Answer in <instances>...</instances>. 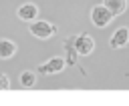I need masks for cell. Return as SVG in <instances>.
<instances>
[{"label":"cell","mask_w":129,"mask_h":106,"mask_svg":"<svg viewBox=\"0 0 129 106\" xmlns=\"http://www.w3.org/2000/svg\"><path fill=\"white\" fill-rule=\"evenodd\" d=\"M0 90H10V78L0 72Z\"/></svg>","instance_id":"8fae6325"},{"label":"cell","mask_w":129,"mask_h":106,"mask_svg":"<svg viewBox=\"0 0 129 106\" xmlns=\"http://www.w3.org/2000/svg\"><path fill=\"white\" fill-rule=\"evenodd\" d=\"M103 4L113 12V16H121L125 10H127V0H103Z\"/></svg>","instance_id":"9c48e42d"},{"label":"cell","mask_w":129,"mask_h":106,"mask_svg":"<svg viewBox=\"0 0 129 106\" xmlns=\"http://www.w3.org/2000/svg\"><path fill=\"white\" fill-rule=\"evenodd\" d=\"M16 16H18V20L30 24V22H34L38 18V6L34 2H22L18 6V10H16Z\"/></svg>","instance_id":"277c9868"},{"label":"cell","mask_w":129,"mask_h":106,"mask_svg":"<svg viewBox=\"0 0 129 106\" xmlns=\"http://www.w3.org/2000/svg\"><path fill=\"white\" fill-rule=\"evenodd\" d=\"M64 68H67V58H60V56H54V58H50V60H46V62H42V64L36 66L38 74H44V76H48V74H58V72H62Z\"/></svg>","instance_id":"3957f363"},{"label":"cell","mask_w":129,"mask_h":106,"mask_svg":"<svg viewBox=\"0 0 129 106\" xmlns=\"http://www.w3.org/2000/svg\"><path fill=\"white\" fill-rule=\"evenodd\" d=\"M28 32L38 40H48L50 36H54L56 26L52 22H48V20H34V22L28 24Z\"/></svg>","instance_id":"6da1fadb"},{"label":"cell","mask_w":129,"mask_h":106,"mask_svg":"<svg viewBox=\"0 0 129 106\" xmlns=\"http://www.w3.org/2000/svg\"><path fill=\"white\" fill-rule=\"evenodd\" d=\"M127 44H129V28H127V26H121V28H117V30L111 34L109 46L115 48V50H119V48H125Z\"/></svg>","instance_id":"52a82bcc"},{"label":"cell","mask_w":129,"mask_h":106,"mask_svg":"<svg viewBox=\"0 0 129 106\" xmlns=\"http://www.w3.org/2000/svg\"><path fill=\"white\" fill-rule=\"evenodd\" d=\"M62 48H64V58H67V66H77L79 62V50L75 46V36H69L62 40Z\"/></svg>","instance_id":"8992f818"},{"label":"cell","mask_w":129,"mask_h":106,"mask_svg":"<svg viewBox=\"0 0 129 106\" xmlns=\"http://www.w3.org/2000/svg\"><path fill=\"white\" fill-rule=\"evenodd\" d=\"M16 52H18V46H16L12 40H8V38H0V58H2V60L12 58Z\"/></svg>","instance_id":"ba28073f"},{"label":"cell","mask_w":129,"mask_h":106,"mask_svg":"<svg viewBox=\"0 0 129 106\" xmlns=\"http://www.w3.org/2000/svg\"><path fill=\"white\" fill-rule=\"evenodd\" d=\"M113 18H115L113 12H111L105 4H97V6L91 8V22H93L97 28H105Z\"/></svg>","instance_id":"7a4b0ae2"},{"label":"cell","mask_w":129,"mask_h":106,"mask_svg":"<svg viewBox=\"0 0 129 106\" xmlns=\"http://www.w3.org/2000/svg\"><path fill=\"white\" fill-rule=\"evenodd\" d=\"M75 46H77V50H79L81 56H89L95 50V40L87 32L85 34H75Z\"/></svg>","instance_id":"5b68a950"},{"label":"cell","mask_w":129,"mask_h":106,"mask_svg":"<svg viewBox=\"0 0 129 106\" xmlns=\"http://www.w3.org/2000/svg\"><path fill=\"white\" fill-rule=\"evenodd\" d=\"M18 82H20L22 88H32V86L36 84V72H32V70H22L20 76H18Z\"/></svg>","instance_id":"30bf717a"}]
</instances>
